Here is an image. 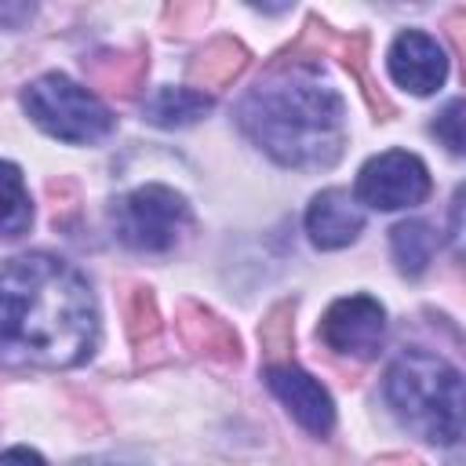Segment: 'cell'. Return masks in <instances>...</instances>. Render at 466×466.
<instances>
[{"instance_id":"1","label":"cell","mask_w":466,"mask_h":466,"mask_svg":"<svg viewBox=\"0 0 466 466\" xmlns=\"http://www.w3.org/2000/svg\"><path fill=\"white\" fill-rule=\"evenodd\" d=\"M95 339V295L66 258L33 251L0 269L4 368H73L91 357Z\"/></svg>"},{"instance_id":"2","label":"cell","mask_w":466,"mask_h":466,"mask_svg":"<svg viewBox=\"0 0 466 466\" xmlns=\"http://www.w3.org/2000/svg\"><path fill=\"white\" fill-rule=\"evenodd\" d=\"M240 131L284 167L320 171L342 157V95L309 62H277L237 106Z\"/></svg>"},{"instance_id":"3","label":"cell","mask_w":466,"mask_h":466,"mask_svg":"<svg viewBox=\"0 0 466 466\" xmlns=\"http://www.w3.org/2000/svg\"><path fill=\"white\" fill-rule=\"evenodd\" d=\"M386 400L393 415L430 444L462 437V375L430 350H404L386 371Z\"/></svg>"},{"instance_id":"4","label":"cell","mask_w":466,"mask_h":466,"mask_svg":"<svg viewBox=\"0 0 466 466\" xmlns=\"http://www.w3.org/2000/svg\"><path fill=\"white\" fill-rule=\"evenodd\" d=\"M22 106L36 127H44L51 138H62V142L87 146L113 131V113L106 109V102L95 91L69 80L66 73L36 76L22 91Z\"/></svg>"},{"instance_id":"5","label":"cell","mask_w":466,"mask_h":466,"mask_svg":"<svg viewBox=\"0 0 466 466\" xmlns=\"http://www.w3.org/2000/svg\"><path fill=\"white\" fill-rule=\"evenodd\" d=\"M109 222L120 244L131 251H167L193 226V211L182 193L160 182H146L113 200Z\"/></svg>"},{"instance_id":"6","label":"cell","mask_w":466,"mask_h":466,"mask_svg":"<svg viewBox=\"0 0 466 466\" xmlns=\"http://www.w3.org/2000/svg\"><path fill=\"white\" fill-rule=\"evenodd\" d=\"M430 197V171L415 153L404 149H390L371 157L353 186V200L379 208V211H400V208H415Z\"/></svg>"},{"instance_id":"7","label":"cell","mask_w":466,"mask_h":466,"mask_svg":"<svg viewBox=\"0 0 466 466\" xmlns=\"http://www.w3.org/2000/svg\"><path fill=\"white\" fill-rule=\"evenodd\" d=\"M320 342L346 357H375L386 339V309L371 295H350L328 306L317 328Z\"/></svg>"},{"instance_id":"8","label":"cell","mask_w":466,"mask_h":466,"mask_svg":"<svg viewBox=\"0 0 466 466\" xmlns=\"http://www.w3.org/2000/svg\"><path fill=\"white\" fill-rule=\"evenodd\" d=\"M266 382H269L273 397L295 415V422L302 430H309L313 437L331 433V426H335V404H331L328 390L309 371H302L295 360H288V364H266Z\"/></svg>"},{"instance_id":"9","label":"cell","mask_w":466,"mask_h":466,"mask_svg":"<svg viewBox=\"0 0 466 466\" xmlns=\"http://www.w3.org/2000/svg\"><path fill=\"white\" fill-rule=\"evenodd\" d=\"M386 66H390V76L404 91H411V95H430L448 76V55H444V47L430 33H419V29H404L390 44Z\"/></svg>"},{"instance_id":"10","label":"cell","mask_w":466,"mask_h":466,"mask_svg":"<svg viewBox=\"0 0 466 466\" xmlns=\"http://www.w3.org/2000/svg\"><path fill=\"white\" fill-rule=\"evenodd\" d=\"M175 331L186 342V350L215 360V364H237L240 360V339L237 331L208 306L182 299L175 306Z\"/></svg>"},{"instance_id":"11","label":"cell","mask_w":466,"mask_h":466,"mask_svg":"<svg viewBox=\"0 0 466 466\" xmlns=\"http://www.w3.org/2000/svg\"><path fill=\"white\" fill-rule=\"evenodd\" d=\"M360 229H364V211L346 189H320L306 208V233L324 251L353 244Z\"/></svg>"},{"instance_id":"12","label":"cell","mask_w":466,"mask_h":466,"mask_svg":"<svg viewBox=\"0 0 466 466\" xmlns=\"http://www.w3.org/2000/svg\"><path fill=\"white\" fill-rule=\"evenodd\" d=\"M248 66V47L233 36H215L211 44H204V51L189 62V80L197 91H215L233 84Z\"/></svg>"},{"instance_id":"13","label":"cell","mask_w":466,"mask_h":466,"mask_svg":"<svg viewBox=\"0 0 466 466\" xmlns=\"http://www.w3.org/2000/svg\"><path fill=\"white\" fill-rule=\"evenodd\" d=\"M87 80L91 87H102L116 98H131L146 76V55L142 51H98L91 58H84Z\"/></svg>"},{"instance_id":"14","label":"cell","mask_w":466,"mask_h":466,"mask_svg":"<svg viewBox=\"0 0 466 466\" xmlns=\"http://www.w3.org/2000/svg\"><path fill=\"white\" fill-rule=\"evenodd\" d=\"M142 113L157 127H186L211 113V95H204L197 87H157L146 98Z\"/></svg>"},{"instance_id":"15","label":"cell","mask_w":466,"mask_h":466,"mask_svg":"<svg viewBox=\"0 0 466 466\" xmlns=\"http://www.w3.org/2000/svg\"><path fill=\"white\" fill-rule=\"evenodd\" d=\"M390 251H393V262H397L400 273L419 277V273L430 266L433 251H437V233H433V226L422 222V218L397 222V226L390 229Z\"/></svg>"},{"instance_id":"16","label":"cell","mask_w":466,"mask_h":466,"mask_svg":"<svg viewBox=\"0 0 466 466\" xmlns=\"http://www.w3.org/2000/svg\"><path fill=\"white\" fill-rule=\"evenodd\" d=\"M33 226V204L18 164L0 160V237H22Z\"/></svg>"},{"instance_id":"17","label":"cell","mask_w":466,"mask_h":466,"mask_svg":"<svg viewBox=\"0 0 466 466\" xmlns=\"http://www.w3.org/2000/svg\"><path fill=\"white\" fill-rule=\"evenodd\" d=\"M331 44L339 47L342 66L360 80V87H364V98H368L371 113H379L382 120H390L393 106L386 102V95H382V91L371 84V76H368V33H350V36H339V40H331Z\"/></svg>"},{"instance_id":"18","label":"cell","mask_w":466,"mask_h":466,"mask_svg":"<svg viewBox=\"0 0 466 466\" xmlns=\"http://www.w3.org/2000/svg\"><path fill=\"white\" fill-rule=\"evenodd\" d=\"M291 313H295L291 302H277L266 313V320L258 328V339H262V350H266V364H288L291 360V342H295Z\"/></svg>"},{"instance_id":"19","label":"cell","mask_w":466,"mask_h":466,"mask_svg":"<svg viewBox=\"0 0 466 466\" xmlns=\"http://www.w3.org/2000/svg\"><path fill=\"white\" fill-rule=\"evenodd\" d=\"M124 328H127V339L135 346L149 342L157 331H160V309H157V299L149 288H131L127 299H124Z\"/></svg>"},{"instance_id":"20","label":"cell","mask_w":466,"mask_h":466,"mask_svg":"<svg viewBox=\"0 0 466 466\" xmlns=\"http://www.w3.org/2000/svg\"><path fill=\"white\" fill-rule=\"evenodd\" d=\"M462 109H466L462 98H451V102L437 113V120H433V135H437L451 153H462V149H466V146H462V142H466V138H462Z\"/></svg>"},{"instance_id":"21","label":"cell","mask_w":466,"mask_h":466,"mask_svg":"<svg viewBox=\"0 0 466 466\" xmlns=\"http://www.w3.org/2000/svg\"><path fill=\"white\" fill-rule=\"evenodd\" d=\"M0 466H47L33 448H7L0 451Z\"/></svg>"},{"instance_id":"22","label":"cell","mask_w":466,"mask_h":466,"mask_svg":"<svg viewBox=\"0 0 466 466\" xmlns=\"http://www.w3.org/2000/svg\"><path fill=\"white\" fill-rule=\"evenodd\" d=\"M69 466H138V462H127V459H116V455H95V459H76Z\"/></svg>"},{"instance_id":"23","label":"cell","mask_w":466,"mask_h":466,"mask_svg":"<svg viewBox=\"0 0 466 466\" xmlns=\"http://www.w3.org/2000/svg\"><path fill=\"white\" fill-rule=\"evenodd\" d=\"M33 15V4H18V7H0V22L4 18H29Z\"/></svg>"},{"instance_id":"24","label":"cell","mask_w":466,"mask_h":466,"mask_svg":"<svg viewBox=\"0 0 466 466\" xmlns=\"http://www.w3.org/2000/svg\"><path fill=\"white\" fill-rule=\"evenodd\" d=\"M379 466H422L419 459H411V455H382L379 459Z\"/></svg>"}]
</instances>
